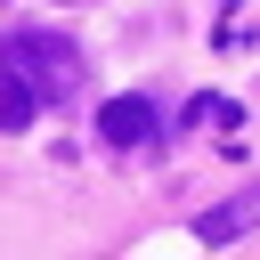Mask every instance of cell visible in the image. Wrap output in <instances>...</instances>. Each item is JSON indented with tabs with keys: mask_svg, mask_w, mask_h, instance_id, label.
<instances>
[{
	"mask_svg": "<svg viewBox=\"0 0 260 260\" xmlns=\"http://www.w3.org/2000/svg\"><path fill=\"white\" fill-rule=\"evenodd\" d=\"M98 138L106 146H146L154 138V106L146 98H106L98 106Z\"/></svg>",
	"mask_w": 260,
	"mask_h": 260,
	"instance_id": "obj_2",
	"label": "cell"
},
{
	"mask_svg": "<svg viewBox=\"0 0 260 260\" xmlns=\"http://www.w3.org/2000/svg\"><path fill=\"white\" fill-rule=\"evenodd\" d=\"M32 106H41V98H32V89L0 65V130H24V122H32Z\"/></svg>",
	"mask_w": 260,
	"mask_h": 260,
	"instance_id": "obj_4",
	"label": "cell"
},
{
	"mask_svg": "<svg viewBox=\"0 0 260 260\" xmlns=\"http://www.w3.org/2000/svg\"><path fill=\"white\" fill-rule=\"evenodd\" d=\"M0 65H8L32 98H73V81H81V49L57 41V32H8V41H0Z\"/></svg>",
	"mask_w": 260,
	"mask_h": 260,
	"instance_id": "obj_1",
	"label": "cell"
},
{
	"mask_svg": "<svg viewBox=\"0 0 260 260\" xmlns=\"http://www.w3.org/2000/svg\"><path fill=\"white\" fill-rule=\"evenodd\" d=\"M244 228H260V187L236 195V203H211V211L195 219V244H236Z\"/></svg>",
	"mask_w": 260,
	"mask_h": 260,
	"instance_id": "obj_3",
	"label": "cell"
}]
</instances>
